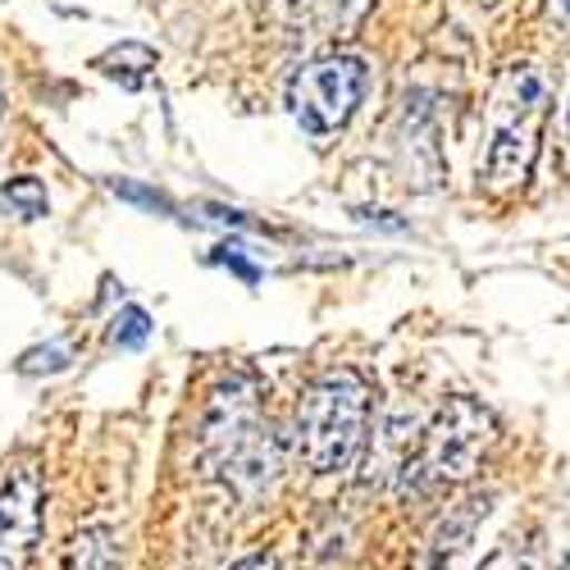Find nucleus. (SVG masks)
I'll return each instance as SVG.
<instances>
[{
  "instance_id": "8",
  "label": "nucleus",
  "mask_w": 570,
  "mask_h": 570,
  "mask_svg": "<svg viewBox=\"0 0 570 570\" xmlns=\"http://www.w3.org/2000/svg\"><path fill=\"white\" fill-rule=\"evenodd\" d=\"M65 570H119V548H115L110 525H87V530H78L73 543H69Z\"/></svg>"
},
{
  "instance_id": "10",
  "label": "nucleus",
  "mask_w": 570,
  "mask_h": 570,
  "mask_svg": "<svg viewBox=\"0 0 570 570\" xmlns=\"http://www.w3.org/2000/svg\"><path fill=\"white\" fill-rule=\"evenodd\" d=\"M119 347H141L151 338V315L141 311V306H128V311H119V320H115V334H110Z\"/></svg>"
},
{
  "instance_id": "9",
  "label": "nucleus",
  "mask_w": 570,
  "mask_h": 570,
  "mask_svg": "<svg viewBox=\"0 0 570 570\" xmlns=\"http://www.w3.org/2000/svg\"><path fill=\"white\" fill-rule=\"evenodd\" d=\"M6 206H10V215H19V219H37V215H46V187L37 183V178H10L6 183Z\"/></svg>"
},
{
  "instance_id": "7",
  "label": "nucleus",
  "mask_w": 570,
  "mask_h": 570,
  "mask_svg": "<svg viewBox=\"0 0 570 570\" xmlns=\"http://www.w3.org/2000/svg\"><path fill=\"white\" fill-rule=\"evenodd\" d=\"M489 507H493V498H470V502H461L443 525L434 530V543H430V566L424 570H448L452 561H456V552L470 543V534H474V525L489 515Z\"/></svg>"
},
{
  "instance_id": "12",
  "label": "nucleus",
  "mask_w": 570,
  "mask_h": 570,
  "mask_svg": "<svg viewBox=\"0 0 570 570\" xmlns=\"http://www.w3.org/2000/svg\"><path fill=\"white\" fill-rule=\"evenodd\" d=\"M210 261H215V265H228L233 274H243V283H256V278H261V269H256V265H252V261L243 256V247H237V243L219 247V252H215Z\"/></svg>"
},
{
  "instance_id": "5",
  "label": "nucleus",
  "mask_w": 570,
  "mask_h": 570,
  "mask_svg": "<svg viewBox=\"0 0 570 570\" xmlns=\"http://www.w3.org/2000/svg\"><path fill=\"white\" fill-rule=\"evenodd\" d=\"M361 97H365V60L324 56V60L306 65L293 78L288 106H293V119L311 137H334V132L347 128V119L356 115Z\"/></svg>"
},
{
  "instance_id": "1",
  "label": "nucleus",
  "mask_w": 570,
  "mask_h": 570,
  "mask_svg": "<svg viewBox=\"0 0 570 570\" xmlns=\"http://www.w3.org/2000/svg\"><path fill=\"white\" fill-rule=\"evenodd\" d=\"M202 461L237 498H261L283 470V443L261 411V384L247 374L215 389L202 424Z\"/></svg>"
},
{
  "instance_id": "11",
  "label": "nucleus",
  "mask_w": 570,
  "mask_h": 570,
  "mask_svg": "<svg viewBox=\"0 0 570 570\" xmlns=\"http://www.w3.org/2000/svg\"><path fill=\"white\" fill-rule=\"evenodd\" d=\"M110 187H115V197H124V202H137V206H151V210H165V215L174 210V206H169V202H165L160 193H151V187H141V183H128V178H115Z\"/></svg>"
},
{
  "instance_id": "13",
  "label": "nucleus",
  "mask_w": 570,
  "mask_h": 570,
  "mask_svg": "<svg viewBox=\"0 0 570 570\" xmlns=\"http://www.w3.org/2000/svg\"><path fill=\"white\" fill-rule=\"evenodd\" d=\"M480 570H534V566H530V557L520 552V548H498L493 557H484Z\"/></svg>"
},
{
  "instance_id": "6",
  "label": "nucleus",
  "mask_w": 570,
  "mask_h": 570,
  "mask_svg": "<svg viewBox=\"0 0 570 570\" xmlns=\"http://www.w3.org/2000/svg\"><path fill=\"white\" fill-rule=\"evenodd\" d=\"M46 525V484L32 461L14 465L0 484V570H28Z\"/></svg>"
},
{
  "instance_id": "15",
  "label": "nucleus",
  "mask_w": 570,
  "mask_h": 570,
  "mask_svg": "<svg viewBox=\"0 0 570 570\" xmlns=\"http://www.w3.org/2000/svg\"><path fill=\"white\" fill-rule=\"evenodd\" d=\"M233 570H278V561H274L269 552H256V557H243Z\"/></svg>"
},
{
  "instance_id": "14",
  "label": "nucleus",
  "mask_w": 570,
  "mask_h": 570,
  "mask_svg": "<svg viewBox=\"0 0 570 570\" xmlns=\"http://www.w3.org/2000/svg\"><path fill=\"white\" fill-rule=\"evenodd\" d=\"M65 361H69V352H65V347H51V352H28V356H23V370H28V374H37V370H60Z\"/></svg>"
},
{
  "instance_id": "3",
  "label": "nucleus",
  "mask_w": 570,
  "mask_h": 570,
  "mask_svg": "<svg viewBox=\"0 0 570 570\" xmlns=\"http://www.w3.org/2000/svg\"><path fill=\"white\" fill-rule=\"evenodd\" d=\"M543 119H548V78L539 73V65H511L498 78L493 106H489V124H493L489 156H484L489 187L507 193V187H520L530 178Z\"/></svg>"
},
{
  "instance_id": "4",
  "label": "nucleus",
  "mask_w": 570,
  "mask_h": 570,
  "mask_svg": "<svg viewBox=\"0 0 570 570\" xmlns=\"http://www.w3.org/2000/svg\"><path fill=\"white\" fill-rule=\"evenodd\" d=\"M493 439H498V420L489 406H480L474 397H448L434 424L424 430V452L415 470L430 484H465L474 480Z\"/></svg>"
},
{
  "instance_id": "2",
  "label": "nucleus",
  "mask_w": 570,
  "mask_h": 570,
  "mask_svg": "<svg viewBox=\"0 0 570 570\" xmlns=\"http://www.w3.org/2000/svg\"><path fill=\"white\" fill-rule=\"evenodd\" d=\"M370 379L352 365L320 374L297 406V452L315 474H338L356 461L370 424Z\"/></svg>"
},
{
  "instance_id": "16",
  "label": "nucleus",
  "mask_w": 570,
  "mask_h": 570,
  "mask_svg": "<svg viewBox=\"0 0 570 570\" xmlns=\"http://www.w3.org/2000/svg\"><path fill=\"white\" fill-rule=\"evenodd\" d=\"M552 14H557L566 28H570V0H552Z\"/></svg>"
}]
</instances>
